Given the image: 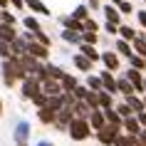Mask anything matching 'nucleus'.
Wrapping results in <instances>:
<instances>
[{
	"mask_svg": "<svg viewBox=\"0 0 146 146\" xmlns=\"http://www.w3.org/2000/svg\"><path fill=\"white\" fill-rule=\"evenodd\" d=\"M111 3H114V5H119V3H121V0H111Z\"/></svg>",
	"mask_w": 146,
	"mask_h": 146,
	"instance_id": "obj_58",
	"label": "nucleus"
},
{
	"mask_svg": "<svg viewBox=\"0 0 146 146\" xmlns=\"http://www.w3.org/2000/svg\"><path fill=\"white\" fill-rule=\"evenodd\" d=\"M62 27H67V30H74V32H84V20H77L74 15H64L60 20Z\"/></svg>",
	"mask_w": 146,
	"mask_h": 146,
	"instance_id": "obj_13",
	"label": "nucleus"
},
{
	"mask_svg": "<svg viewBox=\"0 0 146 146\" xmlns=\"http://www.w3.org/2000/svg\"><path fill=\"white\" fill-rule=\"evenodd\" d=\"M99 77H102V84H104V89H107L109 94H119V89H116V77H114L111 69H102Z\"/></svg>",
	"mask_w": 146,
	"mask_h": 146,
	"instance_id": "obj_9",
	"label": "nucleus"
},
{
	"mask_svg": "<svg viewBox=\"0 0 146 146\" xmlns=\"http://www.w3.org/2000/svg\"><path fill=\"white\" fill-rule=\"evenodd\" d=\"M72 111H74V116H79V119H89V114H92V109H89V104H87L84 99L74 102V104H72Z\"/></svg>",
	"mask_w": 146,
	"mask_h": 146,
	"instance_id": "obj_17",
	"label": "nucleus"
},
{
	"mask_svg": "<svg viewBox=\"0 0 146 146\" xmlns=\"http://www.w3.org/2000/svg\"><path fill=\"white\" fill-rule=\"evenodd\" d=\"M25 5L32 10V13H37V15H42V17H47V15H52L50 13V8H47L42 0H25Z\"/></svg>",
	"mask_w": 146,
	"mask_h": 146,
	"instance_id": "obj_19",
	"label": "nucleus"
},
{
	"mask_svg": "<svg viewBox=\"0 0 146 146\" xmlns=\"http://www.w3.org/2000/svg\"><path fill=\"white\" fill-rule=\"evenodd\" d=\"M74 119V111H72V107H62L60 111H57V119H54V129L57 131H67V126H69V121Z\"/></svg>",
	"mask_w": 146,
	"mask_h": 146,
	"instance_id": "obj_6",
	"label": "nucleus"
},
{
	"mask_svg": "<svg viewBox=\"0 0 146 146\" xmlns=\"http://www.w3.org/2000/svg\"><path fill=\"white\" fill-rule=\"evenodd\" d=\"M126 104L134 109V114H139V111H146V104H144V99H141L139 94H129V97H126Z\"/></svg>",
	"mask_w": 146,
	"mask_h": 146,
	"instance_id": "obj_24",
	"label": "nucleus"
},
{
	"mask_svg": "<svg viewBox=\"0 0 146 146\" xmlns=\"http://www.w3.org/2000/svg\"><path fill=\"white\" fill-rule=\"evenodd\" d=\"M10 8H15L17 13H20V10H25L27 5H25V0H10Z\"/></svg>",
	"mask_w": 146,
	"mask_h": 146,
	"instance_id": "obj_50",
	"label": "nucleus"
},
{
	"mask_svg": "<svg viewBox=\"0 0 146 146\" xmlns=\"http://www.w3.org/2000/svg\"><path fill=\"white\" fill-rule=\"evenodd\" d=\"M45 107H50L52 111H60L62 107H64V99H62V94H52V97H47V104Z\"/></svg>",
	"mask_w": 146,
	"mask_h": 146,
	"instance_id": "obj_32",
	"label": "nucleus"
},
{
	"mask_svg": "<svg viewBox=\"0 0 146 146\" xmlns=\"http://www.w3.org/2000/svg\"><path fill=\"white\" fill-rule=\"evenodd\" d=\"M67 134L72 141H84V139H89L94 134V129L89 126V119H79V116H74L72 121H69L67 126Z\"/></svg>",
	"mask_w": 146,
	"mask_h": 146,
	"instance_id": "obj_2",
	"label": "nucleus"
},
{
	"mask_svg": "<svg viewBox=\"0 0 146 146\" xmlns=\"http://www.w3.org/2000/svg\"><path fill=\"white\" fill-rule=\"evenodd\" d=\"M72 62H74V67H77L79 72H87V74H89V72H92V67H94V62L89 60V57H84L82 52L74 54V57H72Z\"/></svg>",
	"mask_w": 146,
	"mask_h": 146,
	"instance_id": "obj_14",
	"label": "nucleus"
},
{
	"mask_svg": "<svg viewBox=\"0 0 146 146\" xmlns=\"http://www.w3.org/2000/svg\"><path fill=\"white\" fill-rule=\"evenodd\" d=\"M129 64H131L134 69H146V57H141V54L134 52V54L129 57Z\"/></svg>",
	"mask_w": 146,
	"mask_h": 146,
	"instance_id": "obj_37",
	"label": "nucleus"
},
{
	"mask_svg": "<svg viewBox=\"0 0 146 146\" xmlns=\"http://www.w3.org/2000/svg\"><path fill=\"white\" fill-rule=\"evenodd\" d=\"M139 139H141V144L146 146V129H141V131H139Z\"/></svg>",
	"mask_w": 146,
	"mask_h": 146,
	"instance_id": "obj_54",
	"label": "nucleus"
},
{
	"mask_svg": "<svg viewBox=\"0 0 146 146\" xmlns=\"http://www.w3.org/2000/svg\"><path fill=\"white\" fill-rule=\"evenodd\" d=\"M89 126L94 131H99L102 126H107V116H104V109H92V114H89Z\"/></svg>",
	"mask_w": 146,
	"mask_h": 146,
	"instance_id": "obj_11",
	"label": "nucleus"
},
{
	"mask_svg": "<svg viewBox=\"0 0 146 146\" xmlns=\"http://www.w3.org/2000/svg\"><path fill=\"white\" fill-rule=\"evenodd\" d=\"M77 47H79V52L84 54V57H89L92 62H99V60H102V52H99V50H97L94 45H87V42H79Z\"/></svg>",
	"mask_w": 146,
	"mask_h": 146,
	"instance_id": "obj_15",
	"label": "nucleus"
},
{
	"mask_svg": "<svg viewBox=\"0 0 146 146\" xmlns=\"http://www.w3.org/2000/svg\"><path fill=\"white\" fill-rule=\"evenodd\" d=\"M114 94H109L107 89H99V107L102 109H109V107H114V99H111Z\"/></svg>",
	"mask_w": 146,
	"mask_h": 146,
	"instance_id": "obj_34",
	"label": "nucleus"
},
{
	"mask_svg": "<svg viewBox=\"0 0 146 146\" xmlns=\"http://www.w3.org/2000/svg\"><path fill=\"white\" fill-rule=\"evenodd\" d=\"M0 72H3V67H0Z\"/></svg>",
	"mask_w": 146,
	"mask_h": 146,
	"instance_id": "obj_60",
	"label": "nucleus"
},
{
	"mask_svg": "<svg viewBox=\"0 0 146 146\" xmlns=\"http://www.w3.org/2000/svg\"><path fill=\"white\" fill-rule=\"evenodd\" d=\"M102 13H104V17H107V23L121 25V13H119V8H116L114 3H109V5H104V8H102Z\"/></svg>",
	"mask_w": 146,
	"mask_h": 146,
	"instance_id": "obj_12",
	"label": "nucleus"
},
{
	"mask_svg": "<svg viewBox=\"0 0 146 146\" xmlns=\"http://www.w3.org/2000/svg\"><path fill=\"white\" fill-rule=\"evenodd\" d=\"M84 102L89 104V109H102V107H99V92H94V89H89V92H87Z\"/></svg>",
	"mask_w": 146,
	"mask_h": 146,
	"instance_id": "obj_35",
	"label": "nucleus"
},
{
	"mask_svg": "<svg viewBox=\"0 0 146 146\" xmlns=\"http://www.w3.org/2000/svg\"><path fill=\"white\" fill-rule=\"evenodd\" d=\"M114 146H131V134H119V139L114 141Z\"/></svg>",
	"mask_w": 146,
	"mask_h": 146,
	"instance_id": "obj_44",
	"label": "nucleus"
},
{
	"mask_svg": "<svg viewBox=\"0 0 146 146\" xmlns=\"http://www.w3.org/2000/svg\"><path fill=\"white\" fill-rule=\"evenodd\" d=\"M102 62H104V67L111 69V72H116L119 69V52H102Z\"/></svg>",
	"mask_w": 146,
	"mask_h": 146,
	"instance_id": "obj_16",
	"label": "nucleus"
},
{
	"mask_svg": "<svg viewBox=\"0 0 146 146\" xmlns=\"http://www.w3.org/2000/svg\"><path fill=\"white\" fill-rule=\"evenodd\" d=\"M5 8H10V0H0V10H5Z\"/></svg>",
	"mask_w": 146,
	"mask_h": 146,
	"instance_id": "obj_55",
	"label": "nucleus"
},
{
	"mask_svg": "<svg viewBox=\"0 0 146 146\" xmlns=\"http://www.w3.org/2000/svg\"><path fill=\"white\" fill-rule=\"evenodd\" d=\"M87 87H89V89H94V92L104 89V84H102V77H99V74H89V77H87Z\"/></svg>",
	"mask_w": 146,
	"mask_h": 146,
	"instance_id": "obj_36",
	"label": "nucleus"
},
{
	"mask_svg": "<svg viewBox=\"0 0 146 146\" xmlns=\"http://www.w3.org/2000/svg\"><path fill=\"white\" fill-rule=\"evenodd\" d=\"M17 35H20V32L15 30V25H5V23L0 25V40H3V42H13Z\"/></svg>",
	"mask_w": 146,
	"mask_h": 146,
	"instance_id": "obj_20",
	"label": "nucleus"
},
{
	"mask_svg": "<svg viewBox=\"0 0 146 146\" xmlns=\"http://www.w3.org/2000/svg\"><path fill=\"white\" fill-rule=\"evenodd\" d=\"M119 131H124L121 126H114V124H107V126H102L99 131H94L97 139H99L102 146H114V141L119 139Z\"/></svg>",
	"mask_w": 146,
	"mask_h": 146,
	"instance_id": "obj_4",
	"label": "nucleus"
},
{
	"mask_svg": "<svg viewBox=\"0 0 146 146\" xmlns=\"http://www.w3.org/2000/svg\"><path fill=\"white\" fill-rule=\"evenodd\" d=\"M131 47H134V52H136V54L146 57V35H144V32H139V35H136V40L131 42Z\"/></svg>",
	"mask_w": 146,
	"mask_h": 146,
	"instance_id": "obj_28",
	"label": "nucleus"
},
{
	"mask_svg": "<svg viewBox=\"0 0 146 146\" xmlns=\"http://www.w3.org/2000/svg\"><path fill=\"white\" fill-rule=\"evenodd\" d=\"M89 8H92V10H97V8H99V0H89Z\"/></svg>",
	"mask_w": 146,
	"mask_h": 146,
	"instance_id": "obj_56",
	"label": "nucleus"
},
{
	"mask_svg": "<svg viewBox=\"0 0 146 146\" xmlns=\"http://www.w3.org/2000/svg\"><path fill=\"white\" fill-rule=\"evenodd\" d=\"M10 47H13V52H15V54H23V52H27V40H25L23 35H17V37L10 42Z\"/></svg>",
	"mask_w": 146,
	"mask_h": 146,
	"instance_id": "obj_29",
	"label": "nucleus"
},
{
	"mask_svg": "<svg viewBox=\"0 0 146 146\" xmlns=\"http://www.w3.org/2000/svg\"><path fill=\"white\" fill-rule=\"evenodd\" d=\"M0 25H3V17H0Z\"/></svg>",
	"mask_w": 146,
	"mask_h": 146,
	"instance_id": "obj_59",
	"label": "nucleus"
},
{
	"mask_svg": "<svg viewBox=\"0 0 146 146\" xmlns=\"http://www.w3.org/2000/svg\"><path fill=\"white\" fill-rule=\"evenodd\" d=\"M139 121H141V126H144V129H146V111H139Z\"/></svg>",
	"mask_w": 146,
	"mask_h": 146,
	"instance_id": "obj_53",
	"label": "nucleus"
},
{
	"mask_svg": "<svg viewBox=\"0 0 146 146\" xmlns=\"http://www.w3.org/2000/svg\"><path fill=\"white\" fill-rule=\"evenodd\" d=\"M0 67H3V72H0V77L5 79V84L13 87L15 82H23L25 77H27V72H25L23 62H20V57L17 54H13V57H8V60L0 62Z\"/></svg>",
	"mask_w": 146,
	"mask_h": 146,
	"instance_id": "obj_1",
	"label": "nucleus"
},
{
	"mask_svg": "<svg viewBox=\"0 0 146 146\" xmlns=\"http://www.w3.org/2000/svg\"><path fill=\"white\" fill-rule=\"evenodd\" d=\"M116 111L121 114V119H126V116H131V114H134V109H131L129 104H126V102H124V104H119V107H116Z\"/></svg>",
	"mask_w": 146,
	"mask_h": 146,
	"instance_id": "obj_43",
	"label": "nucleus"
},
{
	"mask_svg": "<svg viewBox=\"0 0 146 146\" xmlns=\"http://www.w3.org/2000/svg\"><path fill=\"white\" fill-rule=\"evenodd\" d=\"M116 89H119V94H124V97H129V94H136L134 84H131L126 77H116Z\"/></svg>",
	"mask_w": 146,
	"mask_h": 146,
	"instance_id": "obj_23",
	"label": "nucleus"
},
{
	"mask_svg": "<svg viewBox=\"0 0 146 146\" xmlns=\"http://www.w3.org/2000/svg\"><path fill=\"white\" fill-rule=\"evenodd\" d=\"M45 69H47V77L50 79H62L64 77V69L60 64H45Z\"/></svg>",
	"mask_w": 146,
	"mask_h": 146,
	"instance_id": "obj_33",
	"label": "nucleus"
},
{
	"mask_svg": "<svg viewBox=\"0 0 146 146\" xmlns=\"http://www.w3.org/2000/svg\"><path fill=\"white\" fill-rule=\"evenodd\" d=\"M35 146H54V144H52V141H50V139H40V141H37V144H35Z\"/></svg>",
	"mask_w": 146,
	"mask_h": 146,
	"instance_id": "obj_52",
	"label": "nucleus"
},
{
	"mask_svg": "<svg viewBox=\"0 0 146 146\" xmlns=\"http://www.w3.org/2000/svg\"><path fill=\"white\" fill-rule=\"evenodd\" d=\"M104 116H107V124H114V126H121L124 124V119H121V114L116 111V107L104 109Z\"/></svg>",
	"mask_w": 146,
	"mask_h": 146,
	"instance_id": "obj_25",
	"label": "nucleus"
},
{
	"mask_svg": "<svg viewBox=\"0 0 146 146\" xmlns=\"http://www.w3.org/2000/svg\"><path fill=\"white\" fill-rule=\"evenodd\" d=\"M72 15L77 17V20H87V17H89V8H87V5H77V8L72 10Z\"/></svg>",
	"mask_w": 146,
	"mask_h": 146,
	"instance_id": "obj_40",
	"label": "nucleus"
},
{
	"mask_svg": "<svg viewBox=\"0 0 146 146\" xmlns=\"http://www.w3.org/2000/svg\"><path fill=\"white\" fill-rule=\"evenodd\" d=\"M0 17H3V23L5 25H17V15H13V10H0Z\"/></svg>",
	"mask_w": 146,
	"mask_h": 146,
	"instance_id": "obj_38",
	"label": "nucleus"
},
{
	"mask_svg": "<svg viewBox=\"0 0 146 146\" xmlns=\"http://www.w3.org/2000/svg\"><path fill=\"white\" fill-rule=\"evenodd\" d=\"M97 40H99L97 32H89V30L82 32V42H87V45H97Z\"/></svg>",
	"mask_w": 146,
	"mask_h": 146,
	"instance_id": "obj_42",
	"label": "nucleus"
},
{
	"mask_svg": "<svg viewBox=\"0 0 146 146\" xmlns=\"http://www.w3.org/2000/svg\"><path fill=\"white\" fill-rule=\"evenodd\" d=\"M35 40H37V42H42V45H47V47H50V37L45 35V30H37V32H35Z\"/></svg>",
	"mask_w": 146,
	"mask_h": 146,
	"instance_id": "obj_47",
	"label": "nucleus"
},
{
	"mask_svg": "<svg viewBox=\"0 0 146 146\" xmlns=\"http://www.w3.org/2000/svg\"><path fill=\"white\" fill-rule=\"evenodd\" d=\"M104 30H107L109 35H119V25H114V23H104Z\"/></svg>",
	"mask_w": 146,
	"mask_h": 146,
	"instance_id": "obj_49",
	"label": "nucleus"
},
{
	"mask_svg": "<svg viewBox=\"0 0 146 146\" xmlns=\"http://www.w3.org/2000/svg\"><path fill=\"white\" fill-rule=\"evenodd\" d=\"M144 104H146V99H144Z\"/></svg>",
	"mask_w": 146,
	"mask_h": 146,
	"instance_id": "obj_61",
	"label": "nucleus"
},
{
	"mask_svg": "<svg viewBox=\"0 0 146 146\" xmlns=\"http://www.w3.org/2000/svg\"><path fill=\"white\" fill-rule=\"evenodd\" d=\"M136 35H139V32L134 30V27H129V25H119V37H121V40L134 42V40H136Z\"/></svg>",
	"mask_w": 146,
	"mask_h": 146,
	"instance_id": "obj_31",
	"label": "nucleus"
},
{
	"mask_svg": "<svg viewBox=\"0 0 146 146\" xmlns=\"http://www.w3.org/2000/svg\"><path fill=\"white\" fill-rule=\"evenodd\" d=\"M87 92H89V87H87V84H79L72 94H74V99H84V97H87Z\"/></svg>",
	"mask_w": 146,
	"mask_h": 146,
	"instance_id": "obj_45",
	"label": "nucleus"
},
{
	"mask_svg": "<svg viewBox=\"0 0 146 146\" xmlns=\"http://www.w3.org/2000/svg\"><path fill=\"white\" fill-rule=\"evenodd\" d=\"M60 84H62V92H74L79 87V79L74 77V74H67V72H64V77L60 79Z\"/></svg>",
	"mask_w": 146,
	"mask_h": 146,
	"instance_id": "obj_22",
	"label": "nucleus"
},
{
	"mask_svg": "<svg viewBox=\"0 0 146 146\" xmlns=\"http://www.w3.org/2000/svg\"><path fill=\"white\" fill-rule=\"evenodd\" d=\"M136 17H139V25H141V27L146 30V10H139V13H136Z\"/></svg>",
	"mask_w": 146,
	"mask_h": 146,
	"instance_id": "obj_51",
	"label": "nucleus"
},
{
	"mask_svg": "<svg viewBox=\"0 0 146 146\" xmlns=\"http://www.w3.org/2000/svg\"><path fill=\"white\" fill-rule=\"evenodd\" d=\"M23 27H25V30H30V32L42 30V27H40V20H37L35 15H25V17H23Z\"/></svg>",
	"mask_w": 146,
	"mask_h": 146,
	"instance_id": "obj_30",
	"label": "nucleus"
},
{
	"mask_svg": "<svg viewBox=\"0 0 146 146\" xmlns=\"http://www.w3.org/2000/svg\"><path fill=\"white\" fill-rule=\"evenodd\" d=\"M121 129L126 131V134H131V136H139V131L144 129V126H141V121H139V116H136V114H131V116H126V119H124Z\"/></svg>",
	"mask_w": 146,
	"mask_h": 146,
	"instance_id": "obj_10",
	"label": "nucleus"
},
{
	"mask_svg": "<svg viewBox=\"0 0 146 146\" xmlns=\"http://www.w3.org/2000/svg\"><path fill=\"white\" fill-rule=\"evenodd\" d=\"M0 116H3V99H0Z\"/></svg>",
	"mask_w": 146,
	"mask_h": 146,
	"instance_id": "obj_57",
	"label": "nucleus"
},
{
	"mask_svg": "<svg viewBox=\"0 0 146 146\" xmlns=\"http://www.w3.org/2000/svg\"><path fill=\"white\" fill-rule=\"evenodd\" d=\"M30 102H32V104H35V107L40 109V107H45V104H47V94L42 92V89H40L37 94H32V99H30Z\"/></svg>",
	"mask_w": 146,
	"mask_h": 146,
	"instance_id": "obj_39",
	"label": "nucleus"
},
{
	"mask_svg": "<svg viewBox=\"0 0 146 146\" xmlns=\"http://www.w3.org/2000/svg\"><path fill=\"white\" fill-rule=\"evenodd\" d=\"M42 92H45L47 97H52V94H62V84H60V79H50V77H47L45 82H42Z\"/></svg>",
	"mask_w": 146,
	"mask_h": 146,
	"instance_id": "obj_18",
	"label": "nucleus"
},
{
	"mask_svg": "<svg viewBox=\"0 0 146 146\" xmlns=\"http://www.w3.org/2000/svg\"><path fill=\"white\" fill-rule=\"evenodd\" d=\"M116 8H119V13H121V15H129V13H134V8H131V3H126V0H121V3H119Z\"/></svg>",
	"mask_w": 146,
	"mask_h": 146,
	"instance_id": "obj_46",
	"label": "nucleus"
},
{
	"mask_svg": "<svg viewBox=\"0 0 146 146\" xmlns=\"http://www.w3.org/2000/svg\"><path fill=\"white\" fill-rule=\"evenodd\" d=\"M116 52L121 54V57H126V60H129L131 54H134V47H131L129 40H121V37H119V40H116Z\"/></svg>",
	"mask_w": 146,
	"mask_h": 146,
	"instance_id": "obj_27",
	"label": "nucleus"
},
{
	"mask_svg": "<svg viewBox=\"0 0 146 146\" xmlns=\"http://www.w3.org/2000/svg\"><path fill=\"white\" fill-rule=\"evenodd\" d=\"M60 37L64 40V42H69V45H79V42H82V32H74V30H67V27H64V30L60 32Z\"/></svg>",
	"mask_w": 146,
	"mask_h": 146,
	"instance_id": "obj_26",
	"label": "nucleus"
},
{
	"mask_svg": "<svg viewBox=\"0 0 146 146\" xmlns=\"http://www.w3.org/2000/svg\"><path fill=\"white\" fill-rule=\"evenodd\" d=\"M40 89H42V82H40V77H35V74H27V77L20 82V94H23L25 99H32V94H37Z\"/></svg>",
	"mask_w": 146,
	"mask_h": 146,
	"instance_id": "obj_5",
	"label": "nucleus"
},
{
	"mask_svg": "<svg viewBox=\"0 0 146 146\" xmlns=\"http://www.w3.org/2000/svg\"><path fill=\"white\" fill-rule=\"evenodd\" d=\"M84 30H89V32H97V30H99V25L94 23L92 17H87V20H84Z\"/></svg>",
	"mask_w": 146,
	"mask_h": 146,
	"instance_id": "obj_48",
	"label": "nucleus"
},
{
	"mask_svg": "<svg viewBox=\"0 0 146 146\" xmlns=\"http://www.w3.org/2000/svg\"><path fill=\"white\" fill-rule=\"evenodd\" d=\"M13 47H10V42H3L0 40V60H8V57H13Z\"/></svg>",
	"mask_w": 146,
	"mask_h": 146,
	"instance_id": "obj_41",
	"label": "nucleus"
},
{
	"mask_svg": "<svg viewBox=\"0 0 146 146\" xmlns=\"http://www.w3.org/2000/svg\"><path fill=\"white\" fill-rule=\"evenodd\" d=\"M124 77H126V79L131 82V84H134V89H136V94L146 92V89H144V74H141V69H134V67H129L126 72H124Z\"/></svg>",
	"mask_w": 146,
	"mask_h": 146,
	"instance_id": "obj_7",
	"label": "nucleus"
},
{
	"mask_svg": "<svg viewBox=\"0 0 146 146\" xmlns=\"http://www.w3.org/2000/svg\"><path fill=\"white\" fill-rule=\"evenodd\" d=\"M37 119H40V124H54L57 111H52L50 107H40L37 109Z\"/></svg>",
	"mask_w": 146,
	"mask_h": 146,
	"instance_id": "obj_21",
	"label": "nucleus"
},
{
	"mask_svg": "<svg viewBox=\"0 0 146 146\" xmlns=\"http://www.w3.org/2000/svg\"><path fill=\"white\" fill-rule=\"evenodd\" d=\"M27 52H30L32 57H37V60L45 62L47 57H50V47L42 45V42H37V40H30V42H27Z\"/></svg>",
	"mask_w": 146,
	"mask_h": 146,
	"instance_id": "obj_8",
	"label": "nucleus"
},
{
	"mask_svg": "<svg viewBox=\"0 0 146 146\" xmlns=\"http://www.w3.org/2000/svg\"><path fill=\"white\" fill-rule=\"evenodd\" d=\"M30 121L27 119H20L15 124V129H13V139H15V146H30Z\"/></svg>",
	"mask_w": 146,
	"mask_h": 146,
	"instance_id": "obj_3",
	"label": "nucleus"
}]
</instances>
